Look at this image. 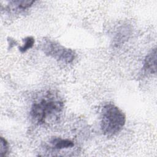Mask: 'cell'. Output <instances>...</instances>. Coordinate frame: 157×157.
<instances>
[{"label":"cell","instance_id":"277c9868","mask_svg":"<svg viewBox=\"0 0 157 157\" xmlns=\"http://www.w3.org/2000/svg\"><path fill=\"white\" fill-rule=\"evenodd\" d=\"M146 74H155L156 71V50L153 48L146 56L143 67Z\"/></svg>","mask_w":157,"mask_h":157},{"label":"cell","instance_id":"8992f818","mask_svg":"<svg viewBox=\"0 0 157 157\" xmlns=\"http://www.w3.org/2000/svg\"><path fill=\"white\" fill-rule=\"evenodd\" d=\"M23 40H24L23 45L19 48V50L21 53H24L26 52L28 49H30L31 48H32V47L34 44V39L33 37H31V36L26 37L25 39H23Z\"/></svg>","mask_w":157,"mask_h":157},{"label":"cell","instance_id":"52a82bcc","mask_svg":"<svg viewBox=\"0 0 157 157\" xmlns=\"http://www.w3.org/2000/svg\"><path fill=\"white\" fill-rule=\"evenodd\" d=\"M15 6H17L18 9L20 10H25L29 7H30L33 3L35 2L34 1H12Z\"/></svg>","mask_w":157,"mask_h":157},{"label":"cell","instance_id":"6da1fadb","mask_svg":"<svg viewBox=\"0 0 157 157\" xmlns=\"http://www.w3.org/2000/svg\"><path fill=\"white\" fill-rule=\"evenodd\" d=\"M63 107L64 104L57 95L47 93L34 101L31 108L30 115L34 123L44 124L56 121Z\"/></svg>","mask_w":157,"mask_h":157},{"label":"cell","instance_id":"3957f363","mask_svg":"<svg viewBox=\"0 0 157 157\" xmlns=\"http://www.w3.org/2000/svg\"><path fill=\"white\" fill-rule=\"evenodd\" d=\"M42 45V49L45 53L59 61L69 63L75 58V53L72 50L65 48L50 40H45Z\"/></svg>","mask_w":157,"mask_h":157},{"label":"cell","instance_id":"5b68a950","mask_svg":"<svg viewBox=\"0 0 157 157\" xmlns=\"http://www.w3.org/2000/svg\"><path fill=\"white\" fill-rule=\"evenodd\" d=\"M50 144L52 145L54 148L57 150L72 148L74 145L73 141L69 139H64L59 137L53 138L50 140Z\"/></svg>","mask_w":157,"mask_h":157},{"label":"cell","instance_id":"ba28073f","mask_svg":"<svg viewBox=\"0 0 157 157\" xmlns=\"http://www.w3.org/2000/svg\"><path fill=\"white\" fill-rule=\"evenodd\" d=\"M1 145H0V156L4 157L7 155L9 151V145L7 140L1 137Z\"/></svg>","mask_w":157,"mask_h":157},{"label":"cell","instance_id":"7a4b0ae2","mask_svg":"<svg viewBox=\"0 0 157 157\" xmlns=\"http://www.w3.org/2000/svg\"><path fill=\"white\" fill-rule=\"evenodd\" d=\"M125 122V115L117 106L109 103L103 107L101 115V129L105 136L112 137L117 134L124 127Z\"/></svg>","mask_w":157,"mask_h":157}]
</instances>
